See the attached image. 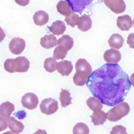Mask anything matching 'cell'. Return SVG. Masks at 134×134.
I'll list each match as a JSON object with an SVG mask.
<instances>
[{
  "mask_svg": "<svg viewBox=\"0 0 134 134\" xmlns=\"http://www.w3.org/2000/svg\"><path fill=\"white\" fill-rule=\"evenodd\" d=\"M86 85L102 104L113 107L125 100L132 84L118 64L107 63L91 72Z\"/></svg>",
  "mask_w": 134,
  "mask_h": 134,
  "instance_id": "obj_1",
  "label": "cell"
},
{
  "mask_svg": "<svg viewBox=\"0 0 134 134\" xmlns=\"http://www.w3.org/2000/svg\"><path fill=\"white\" fill-rule=\"evenodd\" d=\"M130 111L129 105L125 102H121L114 105L107 114V119L111 122H116L128 115Z\"/></svg>",
  "mask_w": 134,
  "mask_h": 134,
  "instance_id": "obj_2",
  "label": "cell"
},
{
  "mask_svg": "<svg viewBox=\"0 0 134 134\" xmlns=\"http://www.w3.org/2000/svg\"><path fill=\"white\" fill-rule=\"evenodd\" d=\"M41 112L46 115H51L57 111L58 103L57 101L52 98H46L42 100L40 105Z\"/></svg>",
  "mask_w": 134,
  "mask_h": 134,
  "instance_id": "obj_3",
  "label": "cell"
},
{
  "mask_svg": "<svg viewBox=\"0 0 134 134\" xmlns=\"http://www.w3.org/2000/svg\"><path fill=\"white\" fill-rule=\"evenodd\" d=\"M21 102L24 108L31 110L37 107L39 104L38 98L35 94L29 92L22 97Z\"/></svg>",
  "mask_w": 134,
  "mask_h": 134,
  "instance_id": "obj_4",
  "label": "cell"
},
{
  "mask_svg": "<svg viewBox=\"0 0 134 134\" xmlns=\"http://www.w3.org/2000/svg\"><path fill=\"white\" fill-rule=\"evenodd\" d=\"M30 61L27 58L24 56L18 57L13 59V69L14 72H25L29 70Z\"/></svg>",
  "mask_w": 134,
  "mask_h": 134,
  "instance_id": "obj_5",
  "label": "cell"
},
{
  "mask_svg": "<svg viewBox=\"0 0 134 134\" xmlns=\"http://www.w3.org/2000/svg\"><path fill=\"white\" fill-rule=\"evenodd\" d=\"M10 52L14 55L20 54L26 48V42L24 39L19 37L12 39L9 44Z\"/></svg>",
  "mask_w": 134,
  "mask_h": 134,
  "instance_id": "obj_6",
  "label": "cell"
},
{
  "mask_svg": "<svg viewBox=\"0 0 134 134\" xmlns=\"http://www.w3.org/2000/svg\"><path fill=\"white\" fill-rule=\"evenodd\" d=\"M105 5L116 14H120L125 12L126 5L122 0H106L104 1Z\"/></svg>",
  "mask_w": 134,
  "mask_h": 134,
  "instance_id": "obj_7",
  "label": "cell"
},
{
  "mask_svg": "<svg viewBox=\"0 0 134 134\" xmlns=\"http://www.w3.org/2000/svg\"><path fill=\"white\" fill-rule=\"evenodd\" d=\"M75 67L76 72L85 75L88 77L92 71L91 65L85 59H79L76 63Z\"/></svg>",
  "mask_w": 134,
  "mask_h": 134,
  "instance_id": "obj_8",
  "label": "cell"
},
{
  "mask_svg": "<svg viewBox=\"0 0 134 134\" xmlns=\"http://www.w3.org/2000/svg\"><path fill=\"white\" fill-rule=\"evenodd\" d=\"M104 58L105 62L110 64H117L121 59V54L119 51L111 48L106 51Z\"/></svg>",
  "mask_w": 134,
  "mask_h": 134,
  "instance_id": "obj_9",
  "label": "cell"
},
{
  "mask_svg": "<svg viewBox=\"0 0 134 134\" xmlns=\"http://www.w3.org/2000/svg\"><path fill=\"white\" fill-rule=\"evenodd\" d=\"M133 21L129 15H124L118 17L117 26L121 31H128L133 27Z\"/></svg>",
  "mask_w": 134,
  "mask_h": 134,
  "instance_id": "obj_10",
  "label": "cell"
},
{
  "mask_svg": "<svg viewBox=\"0 0 134 134\" xmlns=\"http://www.w3.org/2000/svg\"><path fill=\"white\" fill-rule=\"evenodd\" d=\"M71 10L81 13L92 2V1H69L66 0Z\"/></svg>",
  "mask_w": 134,
  "mask_h": 134,
  "instance_id": "obj_11",
  "label": "cell"
},
{
  "mask_svg": "<svg viewBox=\"0 0 134 134\" xmlns=\"http://www.w3.org/2000/svg\"><path fill=\"white\" fill-rule=\"evenodd\" d=\"M57 69L59 73L62 76H67L72 72L73 65L71 62L63 60L58 63Z\"/></svg>",
  "mask_w": 134,
  "mask_h": 134,
  "instance_id": "obj_12",
  "label": "cell"
},
{
  "mask_svg": "<svg viewBox=\"0 0 134 134\" xmlns=\"http://www.w3.org/2000/svg\"><path fill=\"white\" fill-rule=\"evenodd\" d=\"M8 127L11 131L16 134H19L24 130V125L21 122L18 121L13 117H9L7 119Z\"/></svg>",
  "mask_w": 134,
  "mask_h": 134,
  "instance_id": "obj_13",
  "label": "cell"
},
{
  "mask_svg": "<svg viewBox=\"0 0 134 134\" xmlns=\"http://www.w3.org/2000/svg\"><path fill=\"white\" fill-rule=\"evenodd\" d=\"M41 46L46 49H49L57 46L58 40L56 36L53 34L46 35L40 39Z\"/></svg>",
  "mask_w": 134,
  "mask_h": 134,
  "instance_id": "obj_14",
  "label": "cell"
},
{
  "mask_svg": "<svg viewBox=\"0 0 134 134\" xmlns=\"http://www.w3.org/2000/svg\"><path fill=\"white\" fill-rule=\"evenodd\" d=\"M33 20L36 25L42 26L48 21L49 15L46 12L42 10H39L34 14Z\"/></svg>",
  "mask_w": 134,
  "mask_h": 134,
  "instance_id": "obj_15",
  "label": "cell"
},
{
  "mask_svg": "<svg viewBox=\"0 0 134 134\" xmlns=\"http://www.w3.org/2000/svg\"><path fill=\"white\" fill-rule=\"evenodd\" d=\"M90 117L91 118L92 122L95 125H103L107 119V114L101 110L94 111Z\"/></svg>",
  "mask_w": 134,
  "mask_h": 134,
  "instance_id": "obj_16",
  "label": "cell"
},
{
  "mask_svg": "<svg viewBox=\"0 0 134 134\" xmlns=\"http://www.w3.org/2000/svg\"><path fill=\"white\" fill-rule=\"evenodd\" d=\"M124 39L121 35L118 34H113L108 40L109 46L111 48L119 49L123 46Z\"/></svg>",
  "mask_w": 134,
  "mask_h": 134,
  "instance_id": "obj_17",
  "label": "cell"
},
{
  "mask_svg": "<svg viewBox=\"0 0 134 134\" xmlns=\"http://www.w3.org/2000/svg\"><path fill=\"white\" fill-rule=\"evenodd\" d=\"M92 20L89 15H83L79 18L77 27L83 32H86L91 28Z\"/></svg>",
  "mask_w": 134,
  "mask_h": 134,
  "instance_id": "obj_18",
  "label": "cell"
},
{
  "mask_svg": "<svg viewBox=\"0 0 134 134\" xmlns=\"http://www.w3.org/2000/svg\"><path fill=\"white\" fill-rule=\"evenodd\" d=\"M48 28L54 35L59 36L64 33L66 30V26L64 22L61 20H57L54 22Z\"/></svg>",
  "mask_w": 134,
  "mask_h": 134,
  "instance_id": "obj_19",
  "label": "cell"
},
{
  "mask_svg": "<svg viewBox=\"0 0 134 134\" xmlns=\"http://www.w3.org/2000/svg\"><path fill=\"white\" fill-rule=\"evenodd\" d=\"M14 105L9 102L2 103L0 105V116L8 118L14 111Z\"/></svg>",
  "mask_w": 134,
  "mask_h": 134,
  "instance_id": "obj_20",
  "label": "cell"
},
{
  "mask_svg": "<svg viewBox=\"0 0 134 134\" xmlns=\"http://www.w3.org/2000/svg\"><path fill=\"white\" fill-rule=\"evenodd\" d=\"M74 39L69 35H65L58 39V46L68 51L71 49L74 46Z\"/></svg>",
  "mask_w": 134,
  "mask_h": 134,
  "instance_id": "obj_21",
  "label": "cell"
},
{
  "mask_svg": "<svg viewBox=\"0 0 134 134\" xmlns=\"http://www.w3.org/2000/svg\"><path fill=\"white\" fill-rule=\"evenodd\" d=\"M59 100L61 103V106L65 108L71 104L72 97L71 93L66 89H61V92L60 93Z\"/></svg>",
  "mask_w": 134,
  "mask_h": 134,
  "instance_id": "obj_22",
  "label": "cell"
},
{
  "mask_svg": "<svg viewBox=\"0 0 134 134\" xmlns=\"http://www.w3.org/2000/svg\"><path fill=\"white\" fill-rule=\"evenodd\" d=\"M57 9L59 13L66 16L72 12L66 1H60L57 4Z\"/></svg>",
  "mask_w": 134,
  "mask_h": 134,
  "instance_id": "obj_23",
  "label": "cell"
},
{
  "mask_svg": "<svg viewBox=\"0 0 134 134\" xmlns=\"http://www.w3.org/2000/svg\"><path fill=\"white\" fill-rule=\"evenodd\" d=\"M88 107L93 112L100 110L103 108L102 103L97 98L94 97H89L86 101Z\"/></svg>",
  "mask_w": 134,
  "mask_h": 134,
  "instance_id": "obj_24",
  "label": "cell"
},
{
  "mask_svg": "<svg viewBox=\"0 0 134 134\" xmlns=\"http://www.w3.org/2000/svg\"><path fill=\"white\" fill-rule=\"evenodd\" d=\"M57 62L54 58H48L44 62V68L48 72H53L57 70Z\"/></svg>",
  "mask_w": 134,
  "mask_h": 134,
  "instance_id": "obj_25",
  "label": "cell"
},
{
  "mask_svg": "<svg viewBox=\"0 0 134 134\" xmlns=\"http://www.w3.org/2000/svg\"><path fill=\"white\" fill-rule=\"evenodd\" d=\"M72 133L73 134H89V129L85 124L79 122L74 127Z\"/></svg>",
  "mask_w": 134,
  "mask_h": 134,
  "instance_id": "obj_26",
  "label": "cell"
},
{
  "mask_svg": "<svg viewBox=\"0 0 134 134\" xmlns=\"http://www.w3.org/2000/svg\"><path fill=\"white\" fill-rule=\"evenodd\" d=\"M88 77L85 75L76 72L73 77L74 83L78 86H83L86 83Z\"/></svg>",
  "mask_w": 134,
  "mask_h": 134,
  "instance_id": "obj_27",
  "label": "cell"
},
{
  "mask_svg": "<svg viewBox=\"0 0 134 134\" xmlns=\"http://www.w3.org/2000/svg\"><path fill=\"white\" fill-rule=\"evenodd\" d=\"M79 19V15L76 13L72 12L70 14L66 16L65 20L66 21L67 25H69L71 27L74 28L77 25Z\"/></svg>",
  "mask_w": 134,
  "mask_h": 134,
  "instance_id": "obj_28",
  "label": "cell"
},
{
  "mask_svg": "<svg viewBox=\"0 0 134 134\" xmlns=\"http://www.w3.org/2000/svg\"><path fill=\"white\" fill-rule=\"evenodd\" d=\"M67 51L64 48L58 46L57 48H55L54 51L53 56L56 59H63L67 55Z\"/></svg>",
  "mask_w": 134,
  "mask_h": 134,
  "instance_id": "obj_29",
  "label": "cell"
},
{
  "mask_svg": "<svg viewBox=\"0 0 134 134\" xmlns=\"http://www.w3.org/2000/svg\"><path fill=\"white\" fill-rule=\"evenodd\" d=\"M110 134H127L126 128L121 125H117L113 127Z\"/></svg>",
  "mask_w": 134,
  "mask_h": 134,
  "instance_id": "obj_30",
  "label": "cell"
},
{
  "mask_svg": "<svg viewBox=\"0 0 134 134\" xmlns=\"http://www.w3.org/2000/svg\"><path fill=\"white\" fill-rule=\"evenodd\" d=\"M14 59H8L4 62V68L8 72L13 73V61Z\"/></svg>",
  "mask_w": 134,
  "mask_h": 134,
  "instance_id": "obj_31",
  "label": "cell"
},
{
  "mask_svg": "<svg viewBox=\"0 0 134 134\" xmlns=\"http://www.w3.org/2000/svg\"><path fill=\"white\" fill-rule=\"evenodd\" d=\"M7 126L8 125L7 120L4 118L0 117V132L6 130Z\"/></svg>",
  "mask_w": 134,
  "mask_h": 134,
  "instance_id": "obj_32",
  "label": "cell"
},
{
  "mask_svg": "<svg viewBox=\"0 0 134 134\" xmlns=\"http://www.w3.org/2000/svg\"><path fill=\"white\" fill-rule=\"evenodd\" d=\"M127 42L129 44L130 48H134V34H131L129 35Z\"/></svg>",
  "mask_w": 134,
  "mask_h": 134,
  "instance_id": "obj_33",
  "label": "cell"
},
{
  "mask_svg": "<svg viewBox=\"0 0 134 134\" xmlns=\"http://www.w3.org/2000/svg\"><path fill=\"white\" fill-rule=\"evenodd\" d=\"M6 37V34L3 29L0 27V42H1Z\"/></svg>",
  "mask_w": 134,
  "mask_h": 134,
  "instance_id": "obj_34",
  "label": "cell"
},
{
  "mask_svg": "<svg viewBox=\"0 0 134 134\" xmlns=\"http://www.w3.org/2000/svg\"><path fill=\"white\" fill-rule=\"evenodd\" d=\"M33 134H48L46 131L44 130H40L38 129L35 133H34Z\"/></svg>",
  "mask_w": 134,
  "mask_h": 134,
  "instance_id": "obj_35",
  "label": "cell"
},
{
  "mask_svg": "<svg viewBox=\"0 0 134 134\" xmlns=\"http://www.w3.org/2000/svg\"><path fill=\"white\" fill-rule=\"evenodd\" d=\"M2 134H14V133L12 132H11V131H8V132H5L4 133Z\"/></svg>",
  "mask_w": 134,
  "mask_h": 134,
  "instance_id": "obj_36",
  "label": "cell"
}]
</instances>
